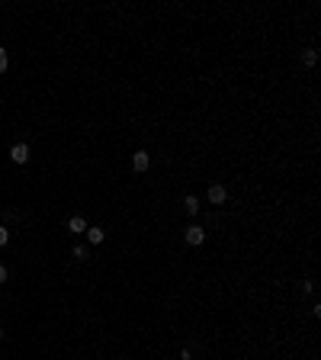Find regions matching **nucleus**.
Returning a JSON list of instances; mask_svg holds the SVG:
<instances>
[{"mask_svg":"<svg viewBox=\"0 0 321 360\" xmlns=\"http://www.w3.org/2000/svg\"><path fill=\"white\" fill-rule=\"evenodd\" d=\"M186 241H190V245H202V241H206V232L199 229V225H190V229H186Z\"/></svg>","mask_w":321,"mask_h":360,"instance_id":"obj_2","label":"nucleus"},{"mask_svg":"<svg viewBox=\"0 0 321 360\" xmlns=\"http://www.w3.org/2000/svg\"><path fill=\"white\" fill-rule=\"evenodd\" d=\"M132 164H135V170H148V164H151V158H148V151H135V158H132Z\"/></svg>","mask_w":321,"mask_h":360,"instance_id":"obj_5","label":"nucleus"},{"mask_svg":"<svg viewBox=\"0 0 321 360\" xmlns=\"http://www.w3.org/2000/svg\"><path fill=\"white\" fill-rule=\"evenodd\" d=\"M302 62H305V64H315V62H318V52H315V48L302 52Z\"/></svg>","mask_w":321,"mask_h":360,"instance_id":"obj_8","label":"nucleus"},{"mask_svg":"<svg viewBox=\"0 0 321 360\" xmlns=\"http://www.w3.org/2000/svg\"><path fill=\"white\" fill-rule=\"evenodd\" d=\"M0 338H3V331H0Z\"/></svg>","mask_w":321,"mask_h":360,"instance_id":"obj_13","label":"nucleus"},{"mask_svg":"<svg viewBox=\"0 0 321 360\" xmlns=\"http://www.w3.org/2000/svg\"><path fill=\"white\" fill-rule=\"evenodd\" d=\"M3 280H7V267H3V264H0V283H3Z\"/></svg>","mask_w":321,"mask_h":360,"instance_id":"obj_12","label":"nucleus"},{"mask_svg":"<svg viewBox=\"0 0 321 360\" xmlns=\"http://www.w3.org/2000/svg\"><path fill=\"white\" fill-rule=\"evenodd\" d=\"M225 196H228V190H225L222 184H215V187H209V199H212L215 206H219V203H225Z\"/></svg>","mask_w":321,"mask_h":360,"instance_id":"obj_3","label":"nucleus"},{"mask_svg":"<svg viewBox=\"0 0 321 360\" xmlns=\"http://www.w3.org/2000/svg\"><path fill=\"white\" fill-rule=\"evenodd\" d=\"M74 257H77V261H87V248L77 245V248H74Z\"/></svg>","mask_w":321,"mask_h":360,"instance_id":"obj_10","label":"nucleus"},{"mask_svg":"<svg viewBox=\"0 0 321 360\" xmlns=\"http://www.w3.org/2000/svg\"><path fill=\"white\" fill-rule=\"evenodd\" d=\"M186 360H190V357H186Z\"/></svg>","mask_w":321,"mask_h":360,"instance_id":"obj_14","label":"nucleus"},{"mask_svg":"<svg viewBox=\"0 0 321 360\" xmlns=\"http://www.w3.org/2000/svg\"><path fill=\"white\" fill-rule=\"evenodd\" d=\"M183 206H186V212H190V215H196V212H199V199H196V196H186Z\"/></svg>","mask_w":321,"mask_h":360,"instance_id":"obj_7","label":"nucleus"},{"mask_svg":"<svg viewBox=\"0 0 321 360\" xmlns=\"http://www.w3.org/2000/svg\"><path fill=\"white\" fill-rule=\"evenodd\" d=\"M7 238H10V232L3 229V225H0V245H7Z\"/></svg>","mask_w":321,"mask_h":360,"instance_id":"obj_11","label":"nucleus"},{"mask_svg":"<svg viewBox=\"0 0 321 360\" xmlns=\"http://www.w3.org/2000/svg\"><path fill=\"white\" fill-rule=\"evenodd\" d=\"M87 238H90V245H100V241L106 238V232H103V229H97V225H93V229H87Z\"/></svg>","mask_w":321,"mask_h":360,"instance_id":"obj_6","label":"nucleus"},{"mask_svg":"<svg viewBox=\"0 0 321 360\" xmlns=\"http://www.w3.org/2000/svg\"><path fill=\"white\" fill-rule=\"evenodd\" d=\"M10 158H13L16 164H26V161H29V148H26L23 142H20V145H13V148H10Z\"/></svg>","mask_w":321,"mask_h":360,"instance_id":"obj_1","label":"nucleus"},{"mask_svg":"<svg viewBox=\"0 0 321 360\" xmlns=\"http://www.w3.org/2000/svg\"><path fill=\"white\" fill-rule=\"evenodd\" d=\"M68 229H71V235H80V232H87V222L80 219V215H71V219H68Z\"/></svg>","mask_w":321,"mask_h":360,"instance_id":"obj_4","label":"nucleus"},{"mask_svg":"<svg viewBox=\"0 0 321 360\" xmlns=\"http://www.w3.org/2000/svg\"><path fill=\"white\" fill-rule=\"evenodd\" d=\"M7 64H10V58H7V52H3V48H0V74H3V71H7Z\"/></svg>","mask_w":321,"mask_h":360,"instance_id":"obj_9","label":"nucleus"}]
</instances>
